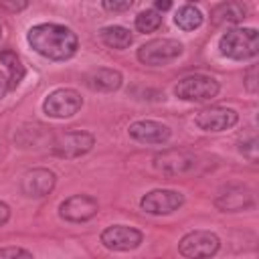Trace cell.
<instances>
[{"instance_id": "1", "label": "cell", "mask_w": 259, "mask_h": 259, "mask_svg": "<svg viewBox=\"0 0 259 259\" xmlns=\"http://www.w3.org/2000/svg\"><path fill=\"white\" fill-rule=\"evenodd\" d=\"M26 40L34 53L51 61H67L77 53L79 47L77 34L69 26L55 22L34 24L26 34Z\"/></svg>"}, {"instance_id": "2", "label": "cell", "mask_w": 259, "mask_h": 259, "mask_svg": "<svg viewBox=\"0 0 259 259\" xmlns=\"http://www.w3.org/2000/svg\"><path fill=\"white\" fill-rule=\"evenodd\" d=\"M219 49L233 61L253 59L259 53V32L255 28H231L221 36Z\"/></svg>"}, {"instance_id": "3", "label": "cell", "mask_w": 259, "mask_h": 259, "mask_svg": "<svg viewBox=\"0 0 259 259\" xmlns=\"http://www.w3.org/2000/svg\"><path fill=\"white\" fill-rule=\"evenodd\" d=\"M219 247H221V239L212 231H202V229L186 233L178 243V251L186 259H208L219 251Z\"/></svg>"}, {"instance_id": "4", "label": "cell", "mask_w": 259, "mask_h": 259, "mask_svg": "<svg viewBox=\"0 0 259 259\" xmlns=\"http://www.w3.org/2000/svg\"><path fill=\"white\" fill-rule=\"evenodd\" d=\"M182 55V45L174 38H154L138 49V61L150 67L172 63Z\"/></svg>"}, {"instance_id": "5", "label": "cell", "mask_w": 259, "mask_h": 259, "mask_svg": "<svg viewBox=\"0 0 259 259\" xmlns=\"http://www.w3.org/2000/svg\"><path fill=\"white\" fill-rule=\"evenodd\" d=\"M81 105H83V97L79 95V91L69 89V87H61V89H55L53 93H49L45 97L42 111L49 117L65 119V117L75 115L81 109Z\"/></svg>"}, {"instance_id": "6", "label": "cell", "mask_w": 259, "mask_h": 259, "mask_svg": "<svg viewBox=\"0 0 259 259\" xmlns=\"http://www.w3.org/2000/svg\"><path fill=\"white\" fill-rule=\"evenodd\" d=\"M219 81L208 75H190L176 83L174 93L184 101H206L219 93Z\"/></svg>"}, {"instance_id": "7", "label": "cell", "mask_w": 259, "mask_h": 259, "mask_svg": "<svg viewBox=\"0 0 259 259\" xmlns=\"http://www.w3.org/2000/svg\"><path fill=\"white\" fill-rule=\"evenodd\" d=\"M95 144V138L89 132H65L59 134L53 142V154L59 158H79L87 154Z\"/></svg>"}, {"instance_id": "8", "label": "cell", "mask_w": 259, "mask_h": 259, "mask_svg": "<svg viewBox=\"0 0 259 259\" xmlns=\"http://www.w3.org/2000/svg\"><path fill=\"white\" fill-rule=\"evenodd\" d=\"M142 239L144 235L138 229L125 225H113L101 233V243L109 251H134L142 245Z\"/></svg>"}, {"instance_id": "9", "label": "cell", "mask_w": 259, "mask_h": 259, "mask_svg": "<svg viewBox=\"0 0 259 259\" xmlns=\"http://www.w3.org/2000/svg\"><path fill=\"white\" fill-rule=\"evenodd\" d=\"M182 202H184V196L180 192L158 188V190L144 194L140 200V206H142V210H146L150 214H170V212L178 210L182 206Z\"/></svg>"}, {"instance_id": "10", "label": "cell", "mask_w": 259, "mask_h": 259, "mask_svg": "<svg viewBox=\"0 0 259 259\" xmlns=\"http://www.w3.org/2000/svg\"><path fill=\"white\" fill-rule=\"evenodd\" d=\"M99 210V204L93 196L89 194H73L69 196L67 200L61 202L59 206V214L61 219L65 221H71V223H83V221H89L91 217H95Z\"/></svg>"}, {"instance_id": "11", "label": "cell", "mask_w": 259, "mask_h": 259, "mask_svg": "<svg viewBox=\"0 0 259 259\" xmlns=\"http://www.w3.org/2000/svg\"><path fill=\"white\" fill-rule=\"evenodd\" d=\"M239 115L235 109L231 107H221V105H214V107H204L196 113L194 121L200 130L204 132H223V130H229L237 123Z\"/></svg>"}, {"instance_id": "12", "label": "cell", "mask_w": 259, "mask_h": 259, "mask_svg": "<svg viewBox=\"0 0 259 259\" xmlns=\"http://www.w3.org/2000/svg\"><path fill=\"white\" fill-rule=\"evenodd\" d=\"M57 176L49 168H32L20 180V190L28 198H42L55 188Z\"/></svg>"}, {"instance_id": "13", "label": "cell", "mask_w": 259, "mask_h": 259, "mask_svg": "<svg viewBox=\"0 0 259 259\" xmlns=\"http://www.w3.org/2000/svg\"><path fill=\"white\" fill-rule=\"evenodd\" d=\"M214 202L223 212H235V210H243V208L251 206L253 204V194L243 184H229V186L221 188Z\"/></svg>"}, {"instance_id": "14", "label": "cell", "mask_w": 259, "mask_h": 259, "mask_svg": "<svg viewBox=\"0 0 259 259\" xmlns=\"http://www.w3.org/2000/svg\"><path fill=\"white\" fill-rule=\"evenodd\" d=\"M196 164V158L184 150H168L162 152L154 158V166L156 170L164 172V174H182L186 170H190Z\"/></svg>"}, {"instance_id": "15", "label": "cell", "mask_w": 259, "mask_h": 259, "mask_svg": "<svg viewBox=\"0 0 259 259\" xmlns=\"http://www.w3.org/2000/svg\"><path fill=\"white\" fill-rule=\"evenodd\" d=\"M130 136L142 144H164L172 136V132L168 125H164L160 121L142 119V121H134L130 125Z\"/></svg>"}, {"instance_id": "16", "label": "cell", "mask_w": 259, "mask_h": 259, "mask_svg": "<svg viewBox=\"0 0 259 259\" xmlns=\"http://www.w3.org/2000/svg\"><path fill=\"white\" fill-rule=\"evenodd\" d=\"M83 81L85 85L91 89V91H103V93H109V91H117L121 87V73L115 71V69H107V67H99V69H93L89 73L83 75Z\"/></svg>"}, {"instance_id": "17", "label": "cell", "mask_w": 259, "mask_h": 259, "mask_svg": "<svg viewBox=\"0 0 259 259\" xmlns=\"http://www.w3.org/2000/svg\"><path fill=\"white\" fill-rule=\"evenodd\" d=\"M0 63L6 65L8 69V89H16L20 85V81L24 79V65L20 61V57L12 51V49H2L0 51Z\"/></svg>"}, {"instance_id": "18", "label": "cell", "mask_w": 259, "mask_h": 259, "mask_svg": "<svg viewBox=\"0 0 259 259\" xmlns=\"http://www.w3.org/2000/svg\"><path fill=\"white\" fill-rule=\"evenodd\" d=\"M99 36H101L103 45H107V47H111V49H117V51L127 49V47L132 45V40H134L132 32H130L127 28H123V26H117V24L103 26L101 32H99Z\"/></svg>"}, {"instance_id": "19", "label": "cell", "mask_w": 259, "mask_h": 259, "mask_svg": "<svg viewBox=\"0 0 259 259\" xmlns=\"http://www.w3.org/2000/svg\"><path fill=\"white\" fill-rule=\"evenodd\" d=\"M245 6L241 2H223L212 8V22L214 24H231V22H241L245 18Z\"/></svg>"}, {"instance_id": "20", "label": "cell", "mask_w": 259, "mask_h": 259, "mask_svg": "<svg viewBox=\"0 0 259 259\" xmlns=\"http://www.w3.org/2000/svg\"><path fill=\"white\" fill-rule=\"evenodd\" d=\"M202 12L196 8V6H192V4H184V6H180L178 10H176V16H174V22H176V26L178 28H182V30H194V28H198L200 24H202Z\"/></svg>"}, {"instance_id": "21", "label": "cell", "mask_w": 259, "mask_h": 259, "mask_svg": "<svg viewBox=\"0 0 259 259\" xmlns=\"http://www.w3.org/2000/svg\"><path fill=\"white\" fill-rule=\"evenodd\" d=\"M160 24H162V16H160L154 8L144 10V12H140V14L136 16V28H138L140 32H152V30H156Z\"/></svg>"}, {"instance_id": "22", "label": "cell", "mask_w": 259, "mask_h": 259, "mask_svg": "<svg viewBox=\"0 0 259 259\" xmlns=\"http://www.w3.org/2000/svg\"><path fill=\"white\" fill-rule=\"evenodd\" d=\"M0 259H32V253L22 247H2Z\"/></svg>"}, {"instance_id": "23", "label": "cell", "mask_w": 259, "mask_h": 259, "mask_svg": "<svg viewBox=\"0 0 259 259\" xmlns=\"http://www.w3.org/2000/svg\"><path fill=\"white\" fill-rule=\"evenodd\" d=\"M101 6H103L105 10H109V12H123V10H130V8H132V2H130V0H123V2L105 0V2H101Z\"/></svg>"}, {"instance_id": "24", "label": "cell", "mask_w": 259, "mask_h": 259, "mask_svg": "<svg viewBox=\"0 0 259 259\" xmlns=\"http://www.w3.org/2000/svg\"><path fill=\"white\" fill-rule=\"evenodd\" d=\"M255 75H257V67H251V69L247 71V81H245V87H247L251 93H255V91H257V81H255Z\"/></svg>"}, {"instance_id": "25", "label": "cell", "mask_w": 259, "mask_h": 259, "mask_svg": "<svg viewBox=\"0 0 259 259\" xmlns=\"http://www.w3.org/2000/svg\"><path fill=\"white\" fill-rule=\"evenodd\" d=\"M0 8H4V10H22V8H26V2H0Z\"/></svg>"}, {"instance_id": "26", "label": "cell", "mask_w": 259, "mask_h": 259, "mask_svg": "<svg viewBox=\"0 0 259 259\" xmlns=\"http://www.w3.org/2000/svg\"><path fill=\"white\" fill-rule=\"evenodd\" d=\"M8 219H10V206H8L6 202H2V200H0V227H2Z\"/></svg>"}, {"instance_id": "27", "label": "cell", "mask_w": 259, "mask_h": 259, "mask_svg": "<svg viewBox=\"0 0 259 259\" xmlns=\"http://www.w3.org/2000/svg\"><path fill=\"white\" fill-rule=\"evenodd\" d=\"M10 89H8V77L4 75V73H0V99L8 93Z\"/></svg>"}, {"instance_id": "28", "label": "cell", "mask_w": 259, "mask_h": 259, "mask_svg": "<svg viewBox=\"0 0 259 259\" xmlns=\"http://www.w3.org/2000/svg\"><path fill=\"white\" fill-rule=\"evenodd\" d=\"M154 6H156V8H154L156 12H158V10H168V8L172 6V2H162V0H156V4H154Z\"/></svg>"}, {"instance_id": "29", "label": "cell", "mask_w": 259, "mask_h": 259, "mask_svg": "<svg viewBox=\"0 0 259 259\" xmlns=\"http://www.w3.org/2000/svg\"><path fill=\"white\" fill-rule=\"evenodd\" d=\"M0 36H2V24H0Z\"/></svg>"}]
</instances>
